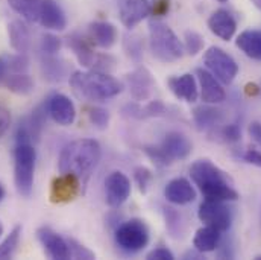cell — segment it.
Listing matches in <instances>:
<instances>
[{"label": "cell", "mask_w": 261, "mask_h": 260, "mask_svg": "<svg viewBox=\"0 0 261 260\" xmlns=\"http://www.w3.org/2000/svg\"><path fill=\"white\" fill-rule=\"evenodd\" d=\"M3 85L15 94L26 96V94H31L34 91L35 82L28 73H9L6 76Z\"/></svg>", "instance_id": "obj_29"}, {"label": "cell", "mask_w": 261, "mask_h": 260, "mask_svg": "<svg viewBox=\"0 0 261 260\" xmlns=\"http://www.w3.org/2000/svg\"><path fill=\"white\" fill-rule=\"evenodd\" d=\"M38 23L49 31H64L67 28V17L55 0H43Z\"/></svg>", "instance_id": "obj_19"}, {"label": "cell", "mask_w": 261, "mask_h": 260, "mask_svg": "<svg viewBox=\"0 0 261 260\" xmlns=\"http://www.w3.org/2000/svg\"><path fill=\"white\" fill-rule=\"evenodd\" d=\"M70 87L77 98L91 102L108 101L123 90V84L119 79L100 70L73 72L70 75Z\"/></svg>", "instance_id": "obj_3"}, {"label": "cell", "mask_w": 261, "mask_h": 260, "mask_svg": "<svg viewBox=\"0 0 261 260\" xmlns=\"http://www.w3.org/2000/svg\"><path fill=\"white\" fill-rule=\"evenodd\" d=\"M219 256L220 257H226V259H232L234 257V253L231 250V242H223V248L219 251Z\"/></svg>", "instance_id": "obj_47"}, {"label": "cell", "mask_w": 261, "mask_h": 260, "mask_svg": "<svg viewBox=\"0 0 261 260\" xmlns=\"http://www.w3.org/2000/svg\"><path fill=\"white\" fill-rule=\"evenodd\" d=\"M8 75H9V72H8V67H6V63H5V58L0 57V85H3Z\"/></svg>", "instance_id": "obj_48"}, {"label": "cell", "mask_w": 261, "mask_h": 260, "mask_svg": "<svg viewBox=\"0 0 261 260\" xmlns=\"http://www.w3.org/2000/svg\"><path fill=\"white\" fill-rule=\"evenodd\" d=\"M102 149L94 138H77L67 143L58 158L60 174H73L82 184L87 183L91 172L99 164Z\"/></svg>", "instance_id": "obj_1"}, {"label": "cell", "mask_w": 261, "mask_h": 260, "mask_svg": "<svg viewBox=\"0 0 261 260\" xmlns=\"http://www.w3.org/2000/svg\"><path fill=\"white\" fill-rule=\"evenodd\" d=\"M88 121L91 125L97 130H107L110 125V113L105 108L100 107H91L88 108Z\"/></svg>", "instance_id": "obj_35"}, {"label": "cell", "mask_w": 261, "mask_h": 260, "mask_svg": "<svg viewBox=\"0 0 261 260\" xmlns=\"http://www.w3.org/2000/svg\"><path fill=\"white\" fill-rule=\"evenodd\" d=\"M129 195V178L120 171L111 172L105 180V201H107V204L113 208H119L120 205H123L128 201Z\"/></svg>", "instance_id": "obj_9"}, {"label": "cell", "mask_w": 261, "mask_h": 260, "mask_svg": "<svg viewBox=\"0 0 261 260\" xmlns=\"http://www.w3.org/2000/svg\"><path fill=\"white\" fill-rule=\"evenodd\" d=\"M163 213H164L166 227H167L169 233L173 238H181L184 233V221H182L181 213L178 210H175L173 207H163Z\"/></svg>", "instance_id": "obj_31"}, {"label": "cell", "mask_w": 261, "mask_h": 260, "mask_svg": "<svg viewBox=\"0 0 261 260\" xmlns=\"http://www.w3.org/2000/svg\"><path fill=\"white\" fill-rule=\"evenodd\" d=\"M226 201H220V199H208L205 198L197 210V216L199 219L210 227L217 228L219 231H226L234 219V213L232 208L225 204Z\"/></svg>", "instance_id": "obj_8"}, {"label": "cell", "mask_w": 261, "mask_h": 260, "mask_svg": "<svg viewBox=\"0 0 261 260\" xmlns=\"http://www.w3.org/2000/svg\"><path fill=\"white\" fill-rule=\"evenodd\" d=\"M119 17L125 28L132 29L152 12V5L149 0H117Z\"/></svg>", "instance_id": "obj_11"}, {"label": "cell", "mask_w": 261, "mask_h": 260, "mask_svg": "<svg viewBox=\"0 0 261 260\" xmlns=\"http://www.w3.org/2000/svg\"><path fill=\"white\" fill-rule=\"evenodd\" d=\"M149 48L152 55L161 63H175L184 57V44L178 35L163 21L149 23Z\"/></svg>", "instance_id": "obj_4"}, {"label": "cell", "mask_w": 261, "mask_h": 260, "mask_svg": "<svg viewBox=\"0 0 261 260\" xmlns=\"http://www.w3.org/2000/svg\"><path fill=\"white\" fill-rule=\"evenodd\" d=\"M252 3L255 5V8H258L261 11V0H252Z\"/></svg>", "instance_id": "obj_50"}, {"label": "cell", "mask_w": 261, "mask_h": 260, "mask_svg": "<svg viewBox=\"0 0 261 260\" xmlns=\"http://www.w3.org/2000/svg\"><path fill=\"white\" fill-rule=\"evenodd\" d=\"M47 113L49 116L61 127H70L76 119V108L70 98H67L63 93L52 94L47 102Z\"/></svg>", "instance_id": "obj_14"}, {"label": "cell", "mask_w": 261, "mask_h": 260, "mask_svg": "<svg viewBox=\"0 0 261 260\" xmlns=\"http://www.w3.org/2000/svg\"><path fill=\"white\" fill-rule=\"evenodd\" d=\"M249 135L261 146V124L260 122H252L249 125Z\"/></svg>", "instance_id": "obj_45"}, {"label": "cell", "mask_w": 261, "mask_h": 260, "mask_svg": "<svg viewBox=\"0 0 261 260\" xmlns=\"http://www.w3.org/2000/svg\"><path fill=\"white\" fill-rule=\"evenodd\" d=\"M220 233L222 231H219L217 228L210 227V225L199 228L196 231L195 239H193V247L202 254L214 251L220 244V238H222Z\"/></svg>", "instance_id": "obj_25"}, {"label": "cell", "mask_w": 261, "mask_h": 260, "mask_svg": "<svg viewBox=\"0 0 261 260\" xmlns=\"http://www.w3.org/2000/svg\"><path fill=\"white\" fill-rule=\"evenodd\" d=\"M88 38L93 44L102 49H110L117 41V29L110 21H93L88 26Z\"/></svg>", "instance_id": "obj_22"}, {"label": "cell", "mask_w": 261, "mask_h": 260, "mask_svg": "<svg viewBox=\"0 0 261 260\" xmlns=\"http://www.w3.org/2000/svg\"><path fill=\"white\" fill-rule=\"evenodd\" d=\"M20 236H21V227L17 225L0 244V260L11 259L14 256V253L17 251V247L20 244Z\"/></svg>", "instance_id": "obj_32"}, {"label": "cell", "mask_w": 261, "mask_h": 260, "mask_svg": "<svg viewBox=\"0 0 261 260\" xmlns=\"http://www.w3.org/2000/svg\"><path fill=\"white\" fill-rule=\"evenodd\" d=\"M67 44L73 51V54L77 58L79 64L84 65V67H88V68H93V70H97L102 55L96 54L91 49V44L88 43V40L85 37H82L79 34H71L68 37Z\"/></svg>", "instance_id": "obj_18"}, {"label": "cell", "mask_w": 261, "mask_h": 260, "mask_svg": "<svg viewBox=\"0 0 261 260\" xmlns=\"http://www.w3.org/2000/svg\"><path fill=\"white\" fill-rule=\"evenodd\" d=\"M41 72L47 81L61 82L67 76V64L55 55H44L41 58Z\"/></svg>", "instance_id": "obj_28"}, {"label": "cell", "mask_w": 261, "mask_h": 260, "mask_svg": "<svg viewBox=\"0 0 261 260\" xmlns=\"http://www.w3.org/2000/svg\"><path fill=\"white\" fill-rule=\"evenodd\" d=\"M167 85H169L170 91L178 99H182L189 104H193L197 101V96H199L197 82L192 73H184L181 76H172L167 79Z\"/></svg>", "instance_id": "obj_21"}, {"label": "cell", "mask_w": 261, "mask_h": 260, "mask_svg": "<svg viewBox=\"0 0 261 260\" xmlns=\"http://www.w3.org/2000/svg\"><path fill=\"white\" fill-rule=\"evenodd\" d=\"M126 84L134 101H149L155 88V79L146 67H138L128 73Z\"/></svg>", "instance_id": "obj_12"}, {"label": "cell", "mask_w": 261, "mask_h": 260, "mask_svg": "<svg viewBox=\"0 0 261 260\" xmlns=\"http://www.w3.org/2000/svg\"><path fill=\"white\" fill-rule=\"evenodd\" d=\"M190 177L202 195L208 199H239V192L236 191L229 177L208 158L196 160L190 166Z\"/></svg>", "instance_id": "obj_2"}, {"label": "cell", "mask_w": 261, "mask_h": 260, "mask_svg": "<svg viewBox=\"0 0 261 260\" xmlns=\"http://www.w3.org/2000/svg\"><path fill=\"white\" fill-rule=\"evenodd\" d=\"M82 181L73 174H61L60 177L54 178L50 184V201L54 204H67L76 199L81 194Z\"/></svg>", "instance_id": "obj_10"}, {"label": "cell", "mask_w": 261, "mask_h": 260, "mask_svg": "<svg viewBox=\"0 0 261 260\" xmlns=\"http://www.w3.org/2000/svg\"><path fill=\"white\" fill-rule=\"evenodd\" d=\"M37 151L31 141H15L14 148V183L17 192L29 198L34 191Z\"/></svg>", "instance_id": "obj_5"}, {"label": "cell", "mask_w": 261, "mask_h": 260, "mask_svg": "<svg viewBox=\"0 0 261 260\" xmlns=\"http://www.w3.org/2000/svg\"><path fill=\"white\" fill-rule=\"evenodd\" d=\"M63 41L54 34H44L40 41V49L43 55H57L61 51Z\"/></svg>", "instance_id": "obj_37"}, {"label": "cell", "mask_w": 261, "mask_h": 260, "mask_svg": "<svg viewBox=\"0 0 261 260\" xmlns=\"http://www.w3.org/2000/svg\"><path fill=\"white\" fill-rule=\"evenodd\" d=\"M217 2H220V3H225V2H228V0H217Z\"/></svg>", "instance_id": "obj_52"}, {"label": "cell", "mask_w": 261, "mask_h": 260, "mask_svg": "<svg viewBox=\"0 0 261 260\" xmlns=\"http://www.w3.org/2000/svg\"><path fill=\"white\" fill-rule=\"evenodd\" d=\"M8 35L12 49L17 54H28L31 49V32L21 20H14L8 26Z\"/></svg>", "instance_id": "obj_23"}, {"label": "cell", "mask_w": 261, "mask_h": 260, "mask_svg": "<svg viewBox=\"0 0 261 260\" xmlns=\"http://www.w3.org/2000/svg\"><path fill=\"white\" fill-rule=\"evenodd\" d=\"M164 196L169 202L176 205H186L196 199V191L192 183L186 178H173L164 187Z\"/></svg>", "instance_id": "obj_20"}, {"label": "cell", "mask_w": 261, "mask_h": 260, "mask_svg": "<svg viewBox=\"0 0 261 260\" xmlns=\"http://www.w3.org/2000/svg\"><path fill=\"white\" fill-rule=\"evenodd\" d=\"M11 125V113L6 107L0 105V137L5 135V132L9 130Z\"/></svg>", "instance_id": "obj_44"}, {"label": "cell", "mask_w": 261, "mask_h": 260, "mask_svg": "<svg viewBox=\"0 0 261 260\" xmlns=\"http://www.w3.org/2000/svg\"><path fill=\"white\" fill-rule=\"evenodd\" d=\"M144 152H146V155L156 164V166H169L172 161L167 158V155L163 152V149L160 148V146H144V149H143Z\"/></svg>", "instance_id": "obj_40"}, {"label": "cell", "mask_w": 261, "mask_h": 260, "mask_svg": "<svg viewBox=\"0 0 261 260\" xmlns=\"http://www.w3.org/2000/svg\"><path fill=\"white\" fill-rule=\"evenodd\" d=\"M3 234V225H2V222H0V236Z\"/></svg>", "instance_id": "obj_51"}, {"label": "cell", "mask_w": 261, "mask_h": 260, "mask_svg": "<svg viewBox=\"0 0 261 260\" xmlns=\"http://www.w3.org/2000/svg\"><path fill=\"white\" fill-rule=\"evenodd\" d=\"M146 259L149 260H173L175 259V254L166 248V247H158V248H153L152 251L147 253Z\"/></svg>", "instance_id": "obj_43"}, {"label": "cell", "mask_w": 261, "mask_h": 260, "mask_svg": "<svg viewBox=\"0 0 261 260\" xmlns=\"http://www.w3.org/2000/svg\"><path fill=\"white\" fill-rule=\"evenodd\" d=\"M123 49L134 63H140V60L143 57V41L138 35H135V34L125 35Z\"/></svg>", "instance_id": "obj_33"}, {"label": "cell", "mask_w": 261, "mask_h": 260, "mask_svg": "<svg viewBox=\"0 0 261 260\" xmlns=\"http://www.w3.org/2000/svg\"><path fill=\"white\" fill-rule=\"evenodd\" d=\"M210 31L223 41H229L237 31V20L228 9H217L208 18Z\"/></svg>", "instance_id": "obj_17"}, {"label": "cell", "mask_w": 261, "mask_h": 260, "mask_svg": "<svg viewBox=\"0 0 261 260\" xmlns=\"http://www.w3.org/2000/svg\"><path fill=\"white\" fill-rule=\"evenodd\" d=\"M169 11V2L167 0H158L156 3H155V6L152 8V12L155 14V15H163V14H166Z\"/></svg>", "instance_id": "obj_46"}, {"label": "cell", "mask_w": 261, "mask_h": 260, "mask_svg": "<svg viewBox=\"0 0 261 260\" xmlns=\"http://www.w3.org/2000/svg\"><path fill=\"white\" fill-rule=\"evenodd\" d=\"M5 63L9 73H28L29 60L26 54H17V55H5Z\"/></svg>", "instance_id": "obj_34"}, {"label": "cell", "mask_w": 261, "mask_h": 260, "mask_svg": "<svg viewBox=\"0 0 261 260\" xmlns=\"http://www.w3.org/2000/svg\"><path fill=\"white\" fill-rule=\"evenodd\" d=\"M203 64L222 84H231L239 75L236 60L217 46H211L203 54Z\"/></svg>", "instance_id": "obj_7"}, {"label": "cell", "mask_w": 261, "mask_h": 260, "mask_svg": "<svg viewBox=\"0 0 261 260\" xmlns=\"http://www.w3.org/2000/svg\"><path fill=\"white\" fill-rule=\"evenodd\" d=\"M67 244H68V250H70V259H94V253L90 251L87 247H84L81 242L68 238L67 239Z\"/></svg>", "instance_id": "obj_38"}, {"label": "cell", "mask_w": 261, "mask_h": 260, "mask_svg": "<svg viewBox=\"0 0 261 260\" xmlns=\"http://www.w3.org/2000/svg\"><path fill=\"white\" fill-rule=\"evenodd\" d=\"M184 49L189 55H197L203 49V38L196 31H187L184 35Z\"/></svg>", "instance_id": "obj_36"}, {"label": "cell", "mask_w": 261, "mask_h": 260, "mask_svg": "<svg viewBox=\"0 0 261 260\" xmlns=\"http://www.w3.org/2000/svg\"><path fill=\"white\" fill-rule=\"evenodd\" d=\"M196 75L200 87V98L205 104H220L225 101L226 98L225 88L211 72L205 68H197Z\"/></svg>", "instance_id": "obj_16"}, {"label": "cell", "mask_w": 261, "mask_h": 260, "mask_svg": "<svg viewBox=\"0 0 261 260\" xmlns=\"http://www.w3.org/2000/svg\"><path fill=\"white\" fill-rule=\"evenodd\" d=\"M166 105L161 101H150L144 107L138 104H128L123 108V114L132 119H147V117H160L166 114Z\"/></svg>", "instance_id": "obj_26"}, {"label": "cell", "mask_w": 261, "mask_h": 260, "mask_svg": "<svg viewBox=\"0 0 261 260\" xmlns=\"http://www.w3.org/2000/svg\"><path fill=\"white\" fill-rule=\"evenodd\" d=\"M116 244L128 254H135L144 250L149 244V228L143 219L134 218L120 224L116 230Z\"/></svg>", "instance_id": "obj_6"}, {"label": "cell", "mask_w": 261, "mask_h": 260, "mask_svg": "<svg viewBox=\"0 0 261 260\" xmlns=\"http://www.w3.org/2000/svg\"><path fill=\"white\" fill-rule=\"evenodd\" d=\"M220 135L225 141L234 143V141H239L242 138V131H240V127L237 124H231V125H225L220 130Z\"/></svg>", "instance_id": "obj_41"}, {"label": "cell", "mask_w": 261, "mask_h": 260, "mask_svg": "<svg viewBox=\"0 0 261 260\" xmlns=\"http://www.w3.org/2000/svg\"><path fill=\"white\" fill-rule=\"evenodd\" d=\"M37 238L40 244L43 245L46 254L54 260L70 259V250L67 239L60 236L57 231H54L50 227H40L37 230Z\"/></svg>", "instance_id": "obj_13"}, {"label": "cell", "mask_w": 261, "mask_h": 260, "mask_svg": "<svg viewBox=\"0 0 261 260\" xmlns=\"http://www.w3.org/2000/svg\"><path fill=\"white\" fill-rule=\"evenodd\" d=\"M223 114L220 110L208 107V105H200L193 110V121H195L197 130L206 131L217 127L222 121Z\"/></svg>", "instance_id": "obj_27"}, {"label": "cell", "mask_w": 261, "mask_h": 260, "mask_svg": "<svg viewBox=\"0 0 261 260\" xmlns=\"http://www.w3.org/2000/svg\"><path fill=\"white\" fill-rule=\"evenodd\" d=\"M236 44L246 57L261 61V31L258 29L243 31L237 37Z\"/></svg>", "instance_id": "obj_24"}, {"label": "cell", "mask_w": 261, "mask_h": 260, "mask_svg": "<svg viewBox=\"0 0 261 260\" xmlns=\"http://www.w3.org/2000/svg\"><path fill=\"white\" fill-rule=\"evenodd\" d=\"M134 178H135V183H137L140 192L141 194H146L147 192V187H149V184H150V181H152L153 177H152V172L147 168L138 166V168L134 169Z\"/></svg>", "instance_id": "obj_39"}, {"label": "cell", "mask_w": 261, "mask_h": 260, "mask_svg": "<svg viewBox=\"0 0 261 260\" xmlns=\"http://www.w3.org/2000/svg\"><path fill=\"white\" fill-rule=\"evenodd\" d=\"M3 196H5V189H3V186H2V183H0V202H2V199H3Z\"/></svg>", "instance_id": "obj_49"}, {"label": "cell", "mask_w": 261, "mask_h": 260, "mask_svg": "<svg viewBox=\"0 0 261 260\" xmlns=\"http://www.w3.org/2000/svg\"><path fill=\"white\" fill-rule=\"evenodd\" d=\"M43 0H8L9 6L21 15L23 20L29 23H35L40 18V9H41Z\"/></svg>", "instance_id": "obj_30"}, {"label": "cell", "mask_w": 261, "mask_h": 260, "mask_svg": "<svg viewBox=\"0 0 261 260\" xmlns=\"http://www.w3.org/2000/svg\"><path fill=\"white\" fill-rule=\"evenodd\" d=\"M240 158L249 164H254L257 168H261V151L255 148H248L240 154Z\"/></svg>", "instance_id": "obj_42"}, {"label": "cell", "mask_w": 261, "mask_h": 260, "mask_svg": "<svg viewBox=\"0 0 261 260\" xmlns=\"http://www.w3.org/2000/svg\"><path fill=\"white\" fill-rule=\"evenodd\" d=\"M160 148L163 149V152L167 155V158L170 161L175 160H186L190 154H192V141L189 140V137L182 132L178 131H172L167 132L160 145Z\"/></svg>", "instance_id": "obj_15"}]
</instances>
